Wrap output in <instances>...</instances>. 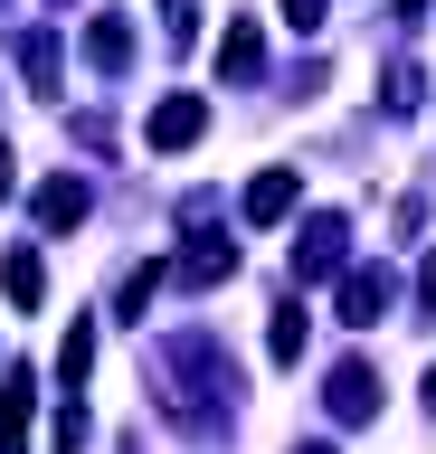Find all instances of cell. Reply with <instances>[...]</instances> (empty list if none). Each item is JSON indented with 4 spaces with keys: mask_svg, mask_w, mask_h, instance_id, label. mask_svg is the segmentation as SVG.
I'll return each mask as SVG.
<instances>
[{
    "mask_svg": "<svg viewBox=\"0 0 436 454\" xmlns=\"http://www.w3.org/2000/svg\"><path fill=\"white\" fill-rule=\"evenodd\" d=\"M200 133H209V95H162V105H152V123H143L152 152H190Z\"/></svg>",
    "mask_w": 436,
    "mask_h": 454,
    "instance_id": "6da1fadb",
    "label": "cell"
},
{
    "mask_svg": "<svg viewBox=\"0 0 436 454\" xmlns=\"http://www.w3.org/2000/svg\"><path fill=\"white\" fill-rule=\"evenodd\" d=\"M389 303H399V284L379 275V265H351V275H342V322H351V332L389 322Z\"/></svg>",
    "mask_w": 436,
    "mask_h": 454,
    "instance_id": "7a4b0ae2",
    "label": "cell"
},
{
    "mask_svg": "<svg viewBox=\"0 0 436 454\" xmlns=\"http://www.w3.org/2000/svg\"><path fill=\"white\" fill-rule=\"evenodd\" d=\"M342 247H351V218L322 208V218L304 227V247H294V275H304V284H313V275H342Z\"/></svg>",
    "mask_w": 436,
    "mask_h": 454,
    "instance_id": "3957f363",
    "label": "cell"
},
{
    "mask_svg": "<svg viewBox=\"0 0 436 454\" xmlns=\"http://www.w3.org/2000/svg\"><path fill=\"white\" fill-rule=\"evenodd\" d=\"M332 417H342V426L379 417V369L370 360H342V369H332Z\"/></svg>",
    "mask_w": 436,
    "mask_h": 454,
    "instance_id": "277c9868",
    "label": "cell"
},
{
    "mask_svg": "<svg viewBox=\"0 0 436 454\" xmlns=\"http://www.w3.org/2000/svg\"><path fill=\"white\" fill-rule=\"evenodd\" d=\"M0 294H10V312H38V294H48L38 247H10V255H0Z\"/></svg>",
    "mask_w": 436,
    "mask_h": 454,
    "instance_id": "5b68a950",
    "label": "cell"
},
{
    "mask_svg": "<svg viewBox=\"0 0 436 454\" xmlns=\"http://www.w3.org/2000/svg\"><path fill=\"white\" fill-rule=\"evenodd\" d=\"M29 208H38V227L58 237V227H76V218H86V180H67V170H58V180H38V199H29Z\"/></svg>",
    "mask_w": 436,
    "mask_h": 454,
    "instance_id": "8992f818",
    "label": "cell"
},
{
    "mask_svg": "<svg viewBox=\"0 0 436 454\" xmlns=\"http://www.w3.org/2000/svg\"><path fill=\"white\" fill-rule=\"evenodd\" d=\"M86 57L105 67V76H123V67H133V20H123V10H105V20L86 28Z\"/></svg>",
    "mask_w": 436,
    "mask_h": 454,
    "instance_id": "52a82bcc",
    "label": "cell"
},
{
    "mask_svg": "<svg viewBox=\"0 0 436 454\" xmlns=\"http://www.w3.org/2000/svg\"><path fill=\"white\" fill-rule=\"evenodd\" d=\"M257 57H266L257 20H228V38H218V76H228V85H247V76H257Z\"/></svg>",
    "mask_w": 436,
    "mask_h": 454,
    "instance_id": "ba28073f",
    "label": "cell"
},
{
    "mask_svg": "<svg viewBox=\"0 0 436 454\" xmlns=\"http://www.w3.org/2000/svg\"><path fill=\"white\" fill-rule=\"evenodd\" d=\"M285 208H294V170H257V180H247V218L275 227Z\"/></svg>",
    "mask_w": 436,
    "mask_h": 454,
    "instance_id": "9c48e42d",
    "label": "cell"
},
{
    "mask_svg": "<svg viewBox=\"0 0 436 454\" xmlns=\"http://www.w3.org/2000/svg\"><path fill=\"white\" fill-rule=\"evenodd\" d=\"M228 275H237V247H228V237H200V247L180 255V284H228Z\"/></svg>",
    "mask_w": 436,
    "mask_h": 454,
    "instance_id": "30bf717a",
    "label": "cell"
},
{
    "mask_svg": "<svg viewBox=\"0 0 436 454\" xmlns=\"http://www.w3.org/2000/svg\"><path fill=\"white\" fill-rule=\"evenodd\" d=\"M29 445V379H0V454Z\"/></svg>",
    "mask_w": 436,
    "mask_h": 454,
    "instance_id": "8fae6325",
    "label": "cell"
},
{
    "mask_svg": "<svg viewBox=\"0 0 436 454\" xmlns=\"http://www.w3.org/2000/svg\"><path fill=\"white\" fill-rule=\"evenodd\" d=\"M20 67H29V85H58V38L29 28V38H20Z\"/></svg>",
    "mask_w": 436,
    "mask_h": 454,
    "instance_id": "7c38bea8",
    "label": "cell"
},
{
    "mask_svg": "<svg viewBox=\"0 0 436 454\" xmlns=\"http://www.w3.org/2000/svg\"><path fill=\"white\" fill-rule=\"evenodd\" d=\"M86 369H95V332H86V322H67V350H58V379H67V388H76V379H86Z\"/></svg>",
    "mask_w": 436,
    "mask_h": 454,
    "instance_id": "4fadbf2b",
    "label": "cell"
},
{
    "mask_svg": "<svg viewBox=\"0 0 436 454\" xmlns=\"http://www.w3.org/2000/svg\"><path fill=\"white\" fill-rule=\"evenodd\" d=\"M266 350H275V360H304V312H275V332H266Z\"/></svg>",
    "mask_w": 436,
    "mask_h": 454,
    "instance_id": "5bb4252c",
    "label": "cell"
},
{
    "mask_svg": "<svg viewBox=\"0 0 436 454\" xmlns=\"http://www.w3.org/2000/svg\"><path fill=\"white\" fill-rule=\"evenodd\" d=\"M379 105H389V114H417V67H408V57L389 67V85H379Z\"/></svg>",
    "mask_w": 436,
    "mask_h": 454,
    "instance_id": "9a60e30c",
    "label": "cell"
},
{
    "mask_svg": "<svg viewBox=\"0 0 436 454\" xmlns=\"http://www.w3.org/2000/svg\"><path fill=\"white\" fill-rule=\"evenodd\" d=\"M76 445H86V407L67 397V407H58V454H76Z\"/></svg>",
    "mask_w": 436,
    "mask_h": 454,
    "instance_id": "2e32d148",
    "label": "cell"
},
{
    "mask_svg": "<svg viewBox=\"0 0 436 454\" xmlns=\"http://www.w3.org/2000/svg\"><path fill=\"white\" fill-rule=\"evenodd\" d=\"M285 20L294 28H322V0H285Z\"/></svg>",
    "mask_w": 436,
    "mask_h": 454,
    "instance_id": "e0dca14e",
    "label": "cell"
},
{
    "mask_svg": "<svg viewBox=\"0 0 436 454\" xmlns=\"http://www.w3.org/2000/svg\"><path fill=\"white\" fill-rule=\"evenodd\" d=\"M417 303L436 312V255H427V265H417Z\"/></svg>",
    "mask_w": 436,
    "mask_h": 454,
    "instance_id": "ac0fdd59",
    "label": "cell"
},
{
    "mask_svg": "<svg viewBox=\"0 0 436 454\" xmlns=\"http://www.w3.org/2000/svg\"><path fill=\"white\" fill-rule=\"evenodd\" d=\"M10 190H20V170H10V152H0V199H10Z\"/></svg>",
    "mask_w": 436,
    "mask_h": 454,
    "instance_id": "d6986e66",
    "label": "cell"
},
{
    "mask_svg": "<svg viewBox=\"0 0 436 454\" xmlns=\"http://www.w3.org/2000/svg\"><path fill=\"white\" fill-rule=\"evenodd\" d=\"M427 407H436V369H427Z\"/></svg>",
    "mask_w": 436,
    "mask_h": 454,
    "instance_id": "ffe728a7",
    "label": "cell"
},
{
    "mask_svg": "<svg viewBox=\"0 0 436 454\" xmlns=\"http://www.w3.org/2000/svg\"><path fill=\"white\" fill-rule=\"evenodd\" d=\"M294 454H332V445H294Z\"/></svg>",
    "mask_w": 436,
    "mask_h": 454,
    "instance_id": "44dd1931",
    "label": "cell"
}]
</instances>
